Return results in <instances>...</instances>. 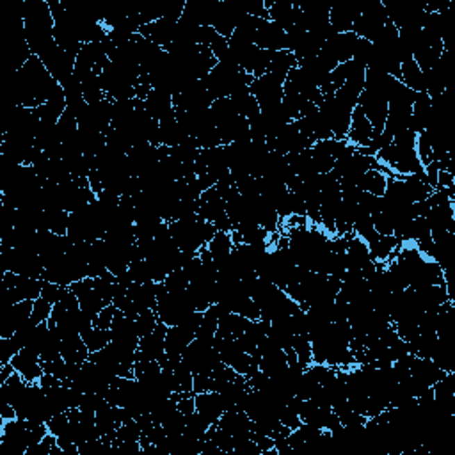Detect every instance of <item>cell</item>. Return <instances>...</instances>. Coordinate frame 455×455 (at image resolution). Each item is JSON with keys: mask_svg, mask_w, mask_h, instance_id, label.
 <instances>
[{"mask_svg": "<svg viewBox=\"0 0 455 455\" xmlns=\"http://www.w3.org/2000/svg\"><path fill=\"white\" fill-rule=\"evenodd\" d=\"M139 34L148 38L149 41H154L155 44H158V47L164 50L165 47H169L174 41V36H176V24L160 18V20L151 22V24L141 27Z\"/></svg>", "mask_w": 455, "mask_h": 455, "instance_id": "obj_19", "label": "cell"}, {"mask_svg": "<svg viewBox=\"0 0 455 455\" xmlns=\"http://www.w3.org/2000/svg\"><path fill=\"white\" fill-rule=\"evenodd\" d=\"M36 57H40V60L44 65V68L49 69L50 75L59 82L72 77L73 69H75V60H77V57L65 52V50L60 49L57 43L50 44L49 49H44L43 52Z\"/></svg>", "mask_w": 455, "mask_h": 455, "instance_id": "obj_9", "label": "cell"}, {"mask_svg": "<svg viewBox=\"0 0 455 455\" xmlns=\"http://www.w3.org/2000/svg\"><path fill=\"white\" fill-rule=\"evenodd\" d=\"M439 164L438 162L432 160L431 164L425 165V180H427L429 185L432 187V189H438V174H439Z\"/></svg>", "mask_w": 455, "mask_h": 455, "instance_id": "obj_63", "label": "cell"}, {"mask_svg": "<svg viewBox=\"0 0 455 455\" xmlns=\"http://www.w3.org/2000/svg\"><path fill=\"white\" fill-rule=\"evenodd\" d=\"M217 327H219V311H217V306L212 304V306H210L208 310L203 313L201 326H199L196 338L201 340V342H205V343H208V345H214V338H215V333H217Z\"/></svg>", "mask_w": 455, "mask_h": 455, "instance_id": "obj_33", "label": "cell"}, {"mask_svg": "<svg viewBox=\"0 0 455 455\" xmlns=\"http://www.w3.org/2000/svg\"><path fill=\"white\" fill-rule=\"evenodd\" d=\"M320 116L327 123L329 130L333 132V138L340 141H347V133L351 129L352 110L349 105L342 104L335 94H326L318 105Z\"/></svg>", "mask_w": 455, "mask_h": 455, "instance_id": "obj_3", "label": "cell"}, {"mask_svg": "<svg viewBox=\"0 0 455 455\" xmlns=\"http://www.w3.org/2000/svg\"><path fill=\"white\" fill-rule=\"evenodd\" d=\"M285 81V77H279L276 73H265L262 77L254 78L249 91L256 98L260 109H270V107L281 104Z\"/></svg>", "mask_w": 455, "mask_h": 455, "instance_id": "obj_6", "label": "cell"}, {"mask_svg": "<svg viewBox=\"0 0 455 455\" xmlns=\"http://www.w3.org/2000/svg\"><path fill=\"white\" fill-rule=\"evenodd\" d=\"M210 254L214 258V265L217 267L219 263H222L226 258L230 256L231 251H233V240H231V233H226V231H217L214 235V238L206 244Z\"/></svg>", "mask_w": 455, "mask_h": 455, "instance_id": "obj_32", "label": "cell"}, {"mask_svg": "<svg viewBox=\"0 0 455 455\" xmlns=\"http://www.w3.org/2000/svg\"><path fill=\"white\" fill-rule=\"evenodd\" d=\"M11 365L28 384L40 383L41 375L44 374L40 354L27 349V347H24V349L11 359Z\"/></svg>", "mask_w": 455, "mask_h": 455, "instance_id": "obj_14", "label": "cell"}, {"mask_svg": "<svg viewBox=\"0 0 455 455\" xmlns=\"http://www.w3.org/2000/svg\"><path fill=\"white\" fill-rule=\"evenodd\" d=\"M386 181H388L386 174L374 169V171H367V173L359 178L358 187L363 190V192L374 194V196H379V198H381V196L386 192Z\"/></svg>", "mask_w": 455, "mask_h": 455, "instance_id": "obj_34", "label": "cell"}, {"mask_svg": "<svg viewBox=\"0 0 455 455\" xmlns=\"http://www.w3.org/2000/svg\"><path fill=\"white\" fill-rule=\"evenodd\" d=\"M69 425V418H68V413H57V415H53L52 418L47 422V427H49V432L50 434H53L57 438V436H60L63 432L68 429Z\"/></svg>", "mask_w": 455, "mask_h": 455, "instance_id": "obj_59", "label": "cell"}, {"mask_svg": "<svg viewBox=\"0 0 455 455\" xmlns=\"http://www.w3.org/2000/svg\"><path fill=\"white\" fill-rule=\"evenodd\" d=\"M129 274H130V278H132L133 283L154 281V279H151V272H149V267H148V262H146V260H135V262L130 263Z\"/></svg>", "mask_w": 455, "mask_h": 455, "instance_id": "obj_51", "label": "cell"}, {"mask_svg": "<svg viewBox=\"0 0 455 455\" xmlns=\"http://www.w3.org/2000/svg\"><path fill=\"white\" fill-rule=\"evenodd\" d=\"M157 317L162 324L173 327L181 324L192 311H196L189 292H167L157 302Z\"/></svg>", "mask_w": 455, "mask_h": 455, "instance_id": "obj_4", "label": "cell"}, {"mask_svg": "<svg viewBox=\"0 0 455 455\" xmlns=\"http://www.w3.org/2000/svg\"><path fill=\"white\" fill-rule=\"evenodd\" d=\"M372 53H374V44L368 40L358 38V41H356L354 44V52H352V60L367 68L372 59Z\"/></svg>", "mask_w": 455, "mask_h": 455, "instance_id": "obj_50", "label": "cell"}, {"mask_svg": "<svg viewBox=\"0 0 455 455\" xmlns=\"http://www.w3.org/2000/svg\"><path fill=\"white\" fill-rule=\"evenodd\" d=\"M169 230L174 242H176L178 249L194 251V253H198L201 247H205L217 233V228L212 222L203 221L198 215L169 222Z\"/></svg>", "mask_w": 455, "mask_h": 455, "instance_id": "obj_1", "label": "cell"}, {"mask_svg": "<svg viewBox=\"0 0 455 455\" xmlns=\"http://www.w3.org/2000/svg\"><path fill=\"white\" fill-rule=\"evenodd\" d=\"M117 308L114 304H107L104 310L98 313V317L94 318V327H100V329H110L114 322V317H116Z\"/></svg>", "mask_w": 455, "mask_h": 455, "instance_id": "obj_60", "label": "cell"}, {"mask_svg": "<svg viewBox=\"0 0 455 455\" xmlns=\"http://www.w3.org/2000/svg\"><path fill=\"white\" fill-rule=\"evenodd\" d=\"M181 363L194 375H206V377H210L221 367L222 359L219 352L214 349V345H208V343L201 342V340L194 338L190 345L183 351V354H181Z\"/></svg>", "mask_w": 455, "mask_h": 455, "instance_id": "obj_2", "label": "cell"}, {"mask_svg": "<svg viewBox=\"0 0 455 455\" xmlns=\"http://www.w3.org/2000/svg\"><path fill=\"white\" fill-rule=\"evenodd\" d=\"M34 301H22L0 310V338H11L20 327L31 320Z\"/></svg>", "mask_w": 455, "mask_h": 455, "instance_id": "obj_10", "label": "cell"}, {"mask_svg": "<svg viewBox=\"0 0 455 455\" xmlns=\"http://www.w3.org/2000/svg\"><path fill=\"white\" fill-rule=\"evenodd\" d=\"M358 41V36L354 33H336L335 36H331L329 40L324 43L322 52L331 56L333 59L342 65V63H349L352 60V52H354V44Z\"/></svg>", "mask_w": 455, "mask_h": 455, "instance_id": "obj_15", "label": "cell"}, {"mask_svg": "<svg viewBox=\"0 0 455 455\" xmlns=\"http://www.w3.org/2000/svg\"><path fill=\"white\" fill-rule=\"evenodd\" d=\"M388 24V15L386 8H384L383 2L379 0H374L370 4H365L361 9V15H359L358 20L354 22V27H352V33L358 38H363V40H368L370 43H374L377 40V36L383 33L384 25Z\"/></svg>", "mask_w": 455, "mask_h": 455, "instance_id": "obj_5", "label": "cell"}, {"mask_svg": "<svg viewBox=\"0 0 455 455\" xmlns=\"http://www.w3.org/2000/svg\"><path fill=\"white\" fill-rule=\"evenodd\" d=\"M52 308L53 304H50L49 301H44L43 297L36 299L34 301V308H33V315H31V322L33 324H41V322H47L50 318V315H52Z\"/></svg>", "mask_w": 455, "mask_h": 455, "instance_id": "obj_52", "label": "cell"}, {"mask_svg": "<svg viewBox=\"0 0 455 455\" xmlns=\"http://www.w3.org/2000/svg\"><path fill=\"white\" fill-rule=\"evenodd\" d=\"M69 212L60 208H47L44 210V230L52 231L56 235L68 233Z\"/></svg>", "mask_w": 455, "mask_h": 455, "instance_id": "obj_35", "label": "cell"}, {"mask_svg": "<svg viewBox=\"0 0 455 455\" xmlns=\"http://www.w3.org/2000/svg\"><path fill=\"white\" fill-rule=\"evenodd\" d=\"M297 66V59L290 50H279V52L272 53V60H270L269 72L267 73H276L279 77H285Z\"/></svg>", "mask_w": 455, "mask_h": 455, "instance_id": "obj_36", "label": "cell"}, {"mask_svg": "<svg viewBox=\"0 0 455 455\" xmlns=\"http://www.w3.org/2000/svg\"><path fill=\"white\" fill-rule=\"evenodd\" d=\"M85 345H88L89 352H97L105 349L110 343V329H100V327H91L89 331L82 333Z\"/></svg>", "mask_w": 455, "mask_h": 455, "instance_id": "obj_43", "label": "cell"}, {"mask_svg": "<svg viewBox=\"0 0 455 455\" xmlns=\"http://www.w3.org/2000/svg\"><path fill=\"white\" fill-rule=\"evenodd\" d=\"M249 322V318L242 317V315L228 313L219 318V327L215 335L222 336V338H238V336L246 333Z\"/></svg>", "mask_w": 455, "mask_h": 455, "instance_id": "obj_29", "label": "cell"}, {"mask_svg": "<svg viewBox=\"0 0 455 455\" xmlns=\"http://www.w3.org/2000/svg\"><path fill=\"white\" fill-rule=\"evenodd\" d=\"M416 139H418V133L413 132V130H404V132H400L399 135H395V138H393V144L399 146V148L415 149L416 148Z\"/></svg>", "mask_w": 455, "mask_h": 455, "instance_id": "obj_62", "label": "cell"}, {"mask_svg": "<svg viewBox=\"0 0 455 455\" xmlns=\"http://www.w3.org/2000/svg\"><path fill=\"white\" fill-rule=\"evenodd\" d=\"M210 114H212V117H214L215 125L217 126L222 125V123H226V121L233 119V117L240 116V114L237 113V107H235L233 100H231L230 97L214 100V104H212V107H210Z\"/></svg>", "mask_w": 455, "mask_h": 455, "instance_id": "obj_38", "label": "cell"}, {"mask_svg": "<svg viewBox=\"0 0 455 455\" xmlns=\"http://www.w3.org/2000/svg\"><path fill=\"white\" fill-rule=\"evenodd\" d=\"M81 84H82V93H84V100L88 105L100 104L101 100L107 98L104 88H101L100 75H97V73H91L89 77H85L84 81L81 82Z\"/></svg>", "mask_w": 455, "mask_h": 455, "instance_id": "obj_39", "label": "cell"}, {"mask_svg": "<svg viewBox=\"0 0 455 455\" xmlns=\"http://www.w3.org/2000/svg\"><path fill=\"white\" fill-rule=\"evenodd\" d=\"M416 297L423 310H438L441 304L450 301L447 292V285H427L416 288Z\"/></svg>", "mask_w": 455, "mask_h": 455, "instance_id": "obj_27", "label": "cell"}, {"mask_svg": "<svg viewBox=\"0 0 455 455\" xmlns=\"http://www.w3.org/2000/svg\"><path fill=\"white\" fill-rule=\"evenodd\" d=\"M278 418H279V422H281L285 427L290 429V431H295L297 427H301V423H302L299 413H295L294 409H292V407H288V406L279 407Z\"/></svg>", "mask_w": 455, "mask_h": 455, "instance_id": "obj_56", "label": "cell"}, {"mask_svg": "<svg viewBox=\"0 0 455 455\" xmlns=\"http://www.w3.org/2000/svg\"><path fill=\"white\" fill-rule=\"evenodd\" d=\"M105 404H109V402H107V400H105L100 393H84V395H82L78 409H82V411H88V413H97L100 407L105 406Z\"/></svg>", "mask_w": 455, "mask_h": 455, "instance_id": "obj_57", "label": "cell"}, {"mask_svg": "<svg viewBox=\"0 0 455 455\" xmlns=\"http://www.w3.org/2000/svg\"><path fill=\"white\" fill-rule=\"evenodd\" d=\"M66 288L65 286H59L52 281H44L43 279V288H41V297L44 301H49L50 304H56V302L60 301V297L65 295Z\"/></svg>", "mask_w": 455, "mask_h": 455, "instance_id": "obj_58", "label": "cell"}, {"mask_svg": "<svg viewBox=\"0 0 455 455\" xmlns=\"http://www.w3.org/2000/svg\"><path fill=\"white\" fill-rule=\"evenodd\" d=\"M60 358L66 363H75V365H82L84 361H88L89 349L81 333H73V335L60 340Z\"/></svg>", "mask_w": 455, "mask_h": 455, "instance_id": "obj_22", "label": "cell"}, {"mask_svg": "<svg viewBox=\"0 0 455 455\" xmlns=\"http://www.w3.org/2000/svg\"><path fill=\"white\" fill-rule=\"evenodd\" d=\"M194 338H196V333L185 329L183 326L167 327V333H165V356L181 359V354Z\"/></svg>", "mask_w": 455, "mask_h": 455, "instance_id": "obj_20", "label": "cell"}, {"mask_svg": "<svg viewBox=\"0 0 455 455\" xmlns=\"http://www.w3.org/2000/svg\"><path fill=\"white\" fill-rule=\"evenodd\" d=\"M247 17L246 8H244V0H221L219 2L217 17H215L214 25L215 33L219 36L230 40L233 36L235 28L244 18Z\"/></svg>", "mask_w": 455, "mask_h": 455, "instance_id": "obj_8", "label": "cell"}, {"mask_svg": "<svg viewBox=\"0 0 455 455\" xmlns=\"http://www.w3.org/2000/svg\"><path fill=\"white\" fill-rule=\"evenodd\" d=\"M292 347H294L295 354H297L299 365L301 368L306 370L310 367L311 363H313V356H311V343H310V336L308 335H295L294 342H292Z\"/></svg>", "mask_w": 455, "mask_h": 455, "instance_id": "obj_45", "label": "cell"}, {"mask_svg": "<svg viewBox=\"0 0 455 455\" xmlns=\"http://www.w3.org/2000/svg\"><path fill=\"white\" fill-rule=\"evenodd\" d=\"M404 183H406V189L411 196L413 203L418 201H425V199L431 198V194L434 192L431 185H429L427 181H423L422 178L418 176H402Z\"/></svg>", "mask_w": 455, "mask_h": 455, "instance_id": "obj_41", "label": "cell"}, {"mask_svg": "<svg viewBox=\"0 0 455 455\" xmlns=\"http://www.w3.org/2000/svg\"><path fill=\"white\" fill-rule=\"evenodd\" d=\"M165 333H167V326L158 322L154 333L141 338L139 349L135 352V361H160L165 354Z\"/></svg>", "mask_w": 455, "mask_h": 455, "instance_id": "obj_12", "label": "cell"}, {"mask_svg": "<svg viewBox=\"0 0 455 455\" xmlns=\"http://www.w3.org/2000/svg\"><path fill=\"white\" fill-rule=\"evenodd\" d=\"M160 322L155 310H144L138 318H135V327H138L139 338H144L149 333H154L157 324Z\"/></svg>", "mask_w": 455, "mask_h": 455, "instance_id": "obj_46", "label": "cell"}, {"mask_svg": "<svg viewBox=\"0 0 455 455\" xmlns=\"http://www.w3.org/2000/svg\"><path fill=\"white\" fill-rule=\"evenodd\" d=\"M445 375H447V372L441 370V368L429 358H416L415 363H413L411 377L415 379V381H418V383H422L423 386H434L439 379H443Z\"/></svg>", "mask_w": 455, "mask_h": 455, "instance_id": "obj_24", "label": "cell"}, {"mask_svg": "<svg viewBox=\"0 0 455 455\" xmlns=\"http://www.w3.org/2000/svg\"><path fill=\"white\" fill-rule=\"evenodd\" d=\"M27 381L18 374L17 370L13 372L11 377L6 381L4 384H0V393H2V402L11 404L13 407L17 406L18 400L22 399V395L25 393V388H27Z\"/></svg>", "mask_w": 455, "mask_h": 455, "instance_id": "obj_31", "label": "cell"}, {"mask_svg": "<svg viewBox=\"0 0 455 455\" xmlns=\"http://www.w3.org/2000/svg\"><path fill=\"white\" fill-rule=\"evenodd\" d=\"M194 402H196V413H198L201 418H205L210 425H217L222 413H224L222 399L217 391H203V393H198V395H194Z\"/></svg>", "mask_w": 455, "mask_h": 455, "instance_id": "obj_18", "label": "cell"}, {"mask_svg": "<svg viewBox=\"0 0 455 455\" xmlns=\"http://www.w3.org/2000/svg\"><path fill=\"white\" fill-rule=\"evenodd\" d=\"M160 425L167 436L183 434V429H185V415H181L178 409H174V411H171L169 415L162 420Z\"/></svg>", "mask_w": 455, "mask_h": 455, "instance_id": "obj_48", "label": "cell"}, {"mask_svg": "<svg viewBox=\"0 0 455 455\" xmlns=\"http://www.w3.org/2000/svg\"><path fill=\"white\" fill-rule=\"evenodd\" d=\"M2 447L11 455H25L31 448V422L22 418L2 422Z\"/></svg>", "mask_w": 455, "mask_h": 455, "instance_id": "obj_7", "label": "cell"}, {"mask_svg": "<svg viewBox=\"0 0 455 455\" xmlns=\"http://www.w3.org/2000/svg\"><path fill=\"white\" fill-rule=\"evenodd\" d=\"M349 68H351V60H349V63H342V65H338L331 72V84H333L335 91L345 84L347 75H349Z\"/></svg>", "mask_w": 455, "mask_h": 455, "instance_id": "obj_61", "label": "cell"}, {"mask_svg": "<svg viewBox=\"0 0 455 455\" xmlns=\"http://www.w3.org/2000/svg\"><path fill=\"white\" fill-rule=\"evenodd\" d=\"M189 276L185 274V270H174L171 274H167V278L164 279L165 290L167 292H185L189 288Z\"/></svg>", "mask_w": 455, "mask_h": 455, "instance_id": "obj_49", "label": "cell"}, {"mask_svg": "<svg viewBox=\"0 0 455 455\" xmlns=\"http://www.w3.org/2000/svg\"><path fill=\"white\" fill-rule=\"evenodd\" d=\"M77 297H78V302H81L82 311L88 313L89 317L93 318V320L98 317V313H100V311L107 306V302H105L104 299L97 294V292H94L93 286L88 288L85 292H82V294L77 295Z\"/></svg>", "mask_w": 455, "mask_h": 455, "instance_id": "obj_40", "label": "cell"}, {"mask_svg": "<svg viewBox=\"0 0 455 455\" xmlns=\"http://www.w3.org/2000/svg\"><path fill=\"white\" fill-rule=\"evenodd\" d=\"M415 149H416V155H418V158H420V162H422L423 167H425V165H429L432 160H434L431 142H429V139L425 138V133H418V139H416V148Z\"/></svg>", "mask_w": 455, "mask_h": 455, "instance_id": "obj_55", "label": "cell"}, {"mask_svg": "<svg viewBox=\"0 0 455 455\" xmlns=\"http://www.w3.org/2000/svg\"><path fill=\"white\" fill-rule=\"evenodd\" d=\"M173 383H174V393H192L194 386V374L189 368L180 363L173 370Z\"/></svg>", "mask_w": 455, "mask_h": 455, "instance_id": "obj_44", "label": "cell"}, {"mask_svg": "<svg viewBox=\"0 0 455 455\" xmlns=\"http://www.w3.org/2000/svg\"><path fill=\"white\" fill-rule=\"evenodd\" d=\"M363 6L352 4V2H343L336 4L329 9V24L333 25L336 33H351L354 27V22L361 15Z\"/></svg>", "mask_w": 455, "mask_h": 455, "instance_id": "obj_17", "label": "cell"}, {"mask_svg": "<svg viewBox=\"0 0 455 455\" xmlns=\"http://www.w3.org/2000/svg\"><path fill=\"white\" fill-rule=\"evenodd\" d=\"M208 429H210V423L206 422L205 418H201L198 413H192V415L185 418V429H183V434L192 436V438H205Z\"/></svg>", "mask_w": 455, "mask_h": 455, "instance_id": "obj_47", "label": "cell"}, {"mask_svg": "<svg viewBox=\"0 0 455 455\" xmlns=\"http://www.w3.org/2000/svg\"><path fill=\"white\" fill-rule=\"evenodd\" d=\"M41 365H43L44 374L56 375V377L60 379V381H66V379H68V363H66L63 358H57L53 359V361L41 363Z\"/></svg>", "mask_w": 455, "mask_h": 455, "instance_id": "obj_54", "label": "cell"}, {"mask_svg": "<svg viewBox=\"0 0 455 455\" xmlns=\"http://www.w3.org/2000/svg\"><path fill=\"white\" fill-rule=\"evenodd\" d=\"M144 109L149 116L157 121L174 116L173 97L167 93H162V91H157V89H151V93L144 100Z\"/></svg>", "mask_w": 455, "mask_h": 455, "instance_id": "obj_23", "label": "cell"}, {"mask_svg": "<svg viewBox=\"0 0 455 455\" xmlns=\"http://www.w3.org/2000/svg\"><path fill=\"white\" fill-rule=\"evenodd\" d=\"M358 105L361 107L363 114L367 116V119L370 121L372 129H374V138L383 133L384 125H386V117H388V100L384 97L377 93H372V91H363L361 97H359Z\"/></svg>", "mask_w": 455, "mask_h": 455, "instance_id": "obj_11", "label": "cell"}, {"mask_svg": "<svg viewBox=\"0 0 455 455\" xmlns=\"http://www.w3.org/2000/svg\"><path fill=\"white\" fill-rule=\"evenodd\" d=\"M368 249H370V256L374 262H383L386 263L388 258L395 253L402 242L395 237V235H375L370 242L367 244Z\"/></svg>", "mask_w": 455, "mask_h": 455, "instance_id": "obj_26", "label": "cell"}, {"mask_svg": "<svg viewBox=\"0 0 455 455\" xmlns=\"http://www.w3.org/2000/svg\"><path fill=\"white\" fill-rule=\"evenodd\" d=\"M158 125H160V146L174 148V146L181 144L183 139L189 138L185 130L181 129L180 123L176 121V113H174V116L158 121Z\"/></svg>", "mask_w": 455, "mask_h": 455, "instance_id": "obj_28", "label": "cell"}, {"mask_svg": "<svg viewBox=\"0 0 455 455\" xmlns=\"http://www.w3.org/2000/svg\"><path fill=\"white\" fill-rule=\"evenodd\" d=\"M231 100H233L235 107H237V113L240 114V116H244L246 119H251V117L258 116V114L262 113V109H260V105H258L256 98L251 94L249 89H246V91H240V93L233 94V97H230Z\"/></svg>", "mask_w": 455, "mask_h": 455, "instance_id": "obj_37", "label": "cell"}, {"mask_svg": "<svg viewBox=\"0 0 455 455\" xmlns=\"http://www.w3.org/2000/svg\"><path fill=\"white\" fill-rule=\"evenodd\" d=\"M217 129H219V133H221L222 146L251 139L249 119H246L244 116H237L233 117V119L226 121V123L219 125Z\"/></svg>", "mask_w": 455, "mask_h": 455, "instance_id": "obj_25", "label": "cell"}, {"mask_svg": "<svg viewBox=\"0 0 455 455\" xmlns=\"http://www.w3.org/2000/svg\"><path fill=\"white\" fill-rule=\"evenodd\" d=\"M254 44L262 50L279 52V50H288V38L285 31L274 22L263 20L262 27L258 28V34L254 38Z\"/></svg>", "mask_w": 455, "mask_h": 455, "instance_id": "obj_13", "label": "cell"}, {"mask_svg": "<svg viewBox=\"0 0 455 455\" xmlns=\"http://www.w3.org/2000/svg\"><path fill=\"white\" fill-rule=\"evenodd\" d=\"M324 43L318 38H315L313 34L306 33V36L302 38V41L299 43L297 49L294 50V56L295 59L299 60H306V59H311V57H317L318 53H320V50H322Z\"/></svg>", "mask_w": 455, "mask_h": 455, "instance_id": "obj_42", "label": "cell"}, {"mask_svg": "<svg viewBox=\"0 0 455 455\" xmlns=\"http://www.w3.org/2000/svg\"><path fill=\"white\" fill-rule=\"evenodd\" d=\"M265 6L269 9L270 22L283 28L290 31L295 25V2L292 0H265Z\"/></svg>", "mask_w": 455, "mask_h": 455, "instance_id": "obj_21", "label": "cell"}, {"mask_svg": "<svg viewBox=\"0 0 455 455\" xmlns=\"http://www.w3.org/2000/svg\"><path fill=\"white\" fill-rule=\"evenodd\" d=\"M400 82L415 93H425L423 72L416 65L415 59H407L406 63H402V66H400Z\"/></svg>", "mask_w": 455, "mask_h": 455, "instance_id": "obj_30", "label": "cell"}, {"mask_svg": "<svg viewBox=\"0 0 455 455\" xmlns=\"http://www.w3.org/2000/svg\"><path fill=\"white\" fill-rule=\"evenodd\" d=\"M372 138H374V129H372L370 121L363 114L361 107L356 105L354 110H352L351 129L347 133V142H351L356 148H367L370 144Z\"/></svg>", "mask_w": 455, "mask_h": 455, "instance_id": "obj_16", "label": "cell"}, {"mask_svg": "<svg viewBox=\"0 0 455 455\" xmlns=\"http://www.w3.org/2000/svg\"><path fill=\"white\" fill-rule=\"evenodd\" d=\"M0 418H2V422H9V420L18 418V416H17V409H15V407H13L11 404L2 402V409H0Z\"/></svg>", "mask_w": 455, "mask_h": 455, "instance_id": "obj_64", "label": "cell"}, {"mask_svg": "<svg viewBox=\"0 0 455 455\" xmlns=\"http://www.w3.org/2000/svg\"><path fill=\"white\" fill-rule=\"evenodd\" d=\"M372 219H374V228L379 235H393V228H395L393 215L386 212H377Z\"/></svg>", "mask_w": 455, "mask_h": 455, "instance_id": "obj_53", "label": "cell"}]
</instances>
